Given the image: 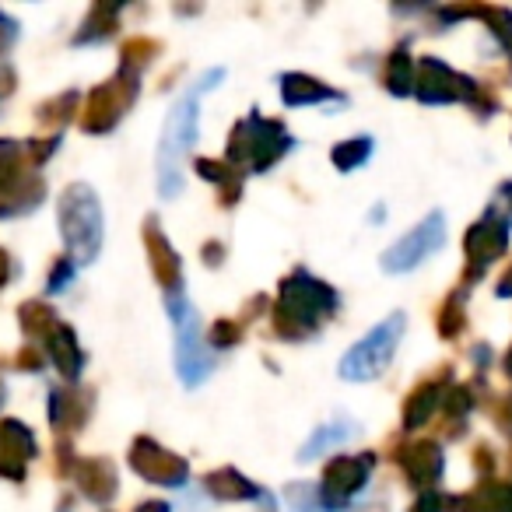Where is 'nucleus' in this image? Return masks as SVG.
Wrapping results in <instances>:
<instances>
[{"mask_svg": "<svg viewBox=\"0 0 512 512\" xmlns=\"http://www.w3.org/2000/svg\"><path fill=\"white\" fill-rule=\"evenodd\" d=\"M225 78L221 67L200 74L183 95L172 106L169 120L162 127V144H158V190L162 197H172L179 190V176H183V165L193 151V141H197V123H200V99H204L211 88H218V81Z\"/></svg>", "mask_w": 512, "mask_h": 512, "instance_id": "obj_1", "label": "nucleus"}, {"mask_svg": "<svg viewBox=\"0 0 512 512\" xmlns=\"http://www.w3.org/2000/svg\"><path fill=\"white\" fill-rule=\"evenodd\" d=\"M169 316L176 323V372L186 386H197L214 365L211 351L200 337V316L193 313L183 295H169Z\"/></svg>", "mask_w": 512, "mask_h": 512, "instance_id": "obj_2", "label": "nucleus"}, {"mask_svg": "<svg viewBox=\"0 0 512 512\" xmlns=\"http://www.w3.org/2000/svg\"><path fill=\"white\" fill-rule=\"evenodd\" d=\"M400 337H404V316L393 313L386 323H379L372 334H365L348 355L341 358V376L351 383H365V379H376L379 372L390 365L393 351H397Z\"/></svg>", "mask_w": 512, "mask_h": 512, "instance_id": "obj_3", "label": "nucleus"}, {"mask_svg": "<svg viewBox=\"0 0 512 512\" xmlns=\"http://www.w3.org/2000/svg\"><path fill=\"white\" fill-rule=\"evenodd\" d=\"M442 242H446V218H442V211H435V214H428L421 225H414L404 239H397L386 249L383 271H390V274L414 271L418 264H425L435 249H442Z\"/></svg>", "mask_w": 512, "mask_h": 512, "instance_id": "obj_4", "label": "nucleus"}, {"mask_svg": "<svg viewBox=\"0 0 512 512\" xmlns=\"http://www.w3.org/2000/svg\"><path fill=\"white\" fill-rule=\"evenodd\" d=\"M348 435H351V428H344V425H327L323 432H316V439L309 442L306 449H302V460H316L320 453H327L330 442H334V439H348Z\"/></svg>", "mask_w": 512, "mask_h": 512, "instance_id": "obj_5", "label": "nucleus"}]
</instances>
